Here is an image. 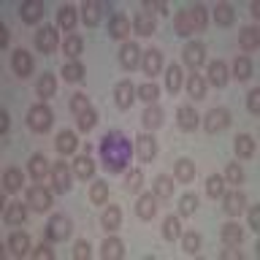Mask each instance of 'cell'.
I'll return each mask as SVG.
<instances>
[{"label":"cell","instance_id":"6da1fadb","mask_svg":"<svg viewBox=\"0 0 260 260\" xmlns=\"http://www.w3.org/2000/svg\"><path fill=\"white\" fill-rule=\"evenodd\" d=\"M101 160H103V168L109 174H122L127 166H130V157L136 154V149L130 146V138L122 133V130H109L103 138H101Z\"/></svg>","mask_w":260,"mask_h":260},{"label":"cell","instance_id":"7a4b0ae2","mask_svg":"<svg viewBox=\"0 0 260 260\" xmlns=\"http://www.w3.org/2000/svg\"><path fill=\"white\" fill-rule=\"evenodd\" d=\"M27 125H30L32 133H46V130L54 125V114H52V109H49L46 103L30 106V111H27Z\"/></svg>","mask_w":260,"mask_h":260},{"label":"cell","instance_id":"3957f363","mask_svg":"<svg viewBox=\"0 0 260 260\" xmlns=\"http://www.w3.org/2000/svg\"><path fill=\"white\" fill-rule=\"evenodd\" d=\"M54 203V190L52 187H46V184H32L30 190H27V206L30 209H36V211H44L49 209Z\"/></svg>","mask_w":260,"mask_h":260},{"label":"cell","instance_id":"277c9868","mask_svg":"<svg viewBox=\"0 0 260 260\" xmlns=\"http://www.w3.org/2000/svg\"><path fill=\"white\" fill-rule=\"evenodd\" d=\"M203 125H206V133H211V136L225 133V130L231 127V111L222 109V106H217V109H211V111L206 114Z\"/></svg>","mask_w":260,"mask_h":260},{"label":"cell","instance_id":"5b68a950","mask_svg":"<svg viewBox=\"0 0 260 260\" xmlns=\"http://www.w3.org/2000/svg\"><path fill=\"white\" fill-rule=\"evenodd\" d=\"M73 231V225H71V219L65 217V214H54L52 219H49V225H46V241H65L71 236Z\"/></svg>","mask_w":260,"mask_h":260},{"label":"cell","instance_id":"8992f818","mask_svg":"<svg viewBox=\"0 0 260 260\" xmlns=\"http://www.w3.org/2000/svg\"><path fill=\"white\" fill-rule=\"evenodd\" d=\"M57 46H60L57 27H52V24H44L41 30H36V49H38L41 54H52Z\"/></svg>","mask_w":260,"mask_h":260},{"label":"cell","instance_id":"52a82bcc","mask_svg":"<svg viewBox=\"0 0 260 260\" xmlns=\"http://www.w3.org/2000/svg\"><path fill=\"white\" fill-rule=\"evenodd\" d=\"M52 184H54V190L57 192H68L71 190V182H73V168L68 166L65 160H60V162H54L52 166Z\"/></svg>","mask_w":260,"mask_h":260},{"label":"cell","instance_id":"ba28073f","mask_svg":"<svg viewBox=\"0 0 260 260\" xmlns=\"http://www.w3.org/2000/svg\"><path fill=\"white\" fill-rule=\"evenodd\" d=\"M206 79L214 84L217 89L228 87V79H231V71H228V62L225 60H211L206 65Z\"/></svg>","mask_w":260,"mask_h":260},{"label":"cell","instance_id":"9c48e42d","mask_svg":"<svg viewBox=\"0 0 260 260\" xmlns=\"http://www.w3.org/2000/svg\"><path fill=\"white\" fill-rule=\"evenodd\" d=\"M11 71L19 79H27L30 73H32V54L27 52V49H14V54H11Z\"/></svg>","mask_w":260,"mask_h":260},{"label":"cell","instance_id":"30bf717a","mask_svg":"<svg viewBox=\"0 0 260 260\" xmlns=\"http://www.w3.org/2000/svg\"><path fill=\"white\" fill-rule=\"evenodd\" d=\"M119 65L125 71H133L141 65V46L133 44V41H127V44L119 46Z\"/></svg>","mask_w":260,"mask_h":260},{"label":"cell","instance_id":"8fae6325","mask_svg":"<svg viewBox=\"0 0 260 260\" xmlns=\"http://www.w3.org/2000/svg\"><path fill=\"white\" fill-rule=\"evenodd\" d=\"M133 149H136V154H138L144 162H152L154 157H157V141H154L152 133H141V136H138Z\"/></svg>","mask_w":260,"mask_h":260},{"label":"cell","instance_id":"7c38bea8","mask_svg":"<svg viewBox=\"0 0 260 260\" xmlns=\"http://www.w3.org/2000/svg\"><path fill=\"white\" fill-rule=\"evenodd\" d=\"M146 76H157V73L162 71V52L160 49H146V52L141 54V65H138Z\"/></svg>","mask_w":260,"mask_h":260},{"label":"cell","instance_id":"4fadbf2b","mask_svg":"<svg viewBox=\"0 0 260 260\" xmlns=\"http://www.w3.org/2000/svg\"><path fill=\"white\" fill-rule=\"evenodd\" d=\"M182 60H184V65H190V68L195 71L198 65H203V60H206V46H203L201 41H190V44H184Z\"/></svg>","mask_w":260,"mask_h":260},{"label":"cell","instance_id":"5bb4252c","mask_svg":"<svg viewBox=\"0 0 260 260\" xmlns=\"http://www.w3.org/2000/svg\"><path fill=\"white\" fill-rule=\"evenodd\" d=\"M32 241H30V233L24 231H14L11 236H8V252H11L14 257H24L30 252Z\"/></svg>","mask_w":260,"mask_h":260},{"label":"cell","instance_id":"9a60e30c","mask_svg":"<svg viewBox=\"0 0 260 260\" xmlns=\"http://www.w3.org/2000/svg\"><path fill=\"white\" fill-rule=\"evenodd\" d=\"M133 87L136 84H130L127 79L117 81V87H114V101H117L119 109H130V106H133V101H136V89Z\"/></svg>","mask_w":260,"mask_h":260},{"label":"cell","instance_id":"2e32d148","mask_svg":"<svg viewBox=\"0 0 260 260\" xmlns=\"http://www.w3.org/2000/svg\"><path fill=\"white\" fill-rule=\"evenodd\" d=\"M222 201H225V211L231 217H239L244 209H247V195H244L241 190H233V192H225L222 195Z\"/></svg>","mask_w":260,"mask_h":260},{"label":"cell","instance_id":"e0dca14e","mask_svg":"<svg viewBox=\"0 0 260 260\" xmlns=\"http://www.w3.org/2000/svg\"><path fill=\"white\" fill-rule=\"evenodd\" d=\"M130 27H133V24H130V19H127L125 14H114L111 19H109V36L117 38V41H125Z\"/></svg>","mask_w":260,"mask_h":260},{"label":"cell","instance_id":"ac0fdd59","mask_svg":"<svg viewBox=\"0 0 260 260\" xmlns=\"http://www.w3.org/2000/svg\"><path fill=\"white\" fill-rule=\"evenodd\" d=\"M136 214L141 219H152L154 214H157V201H154L152 192H141L136 201Z\"/></svg>","mask_w":260,"mask_h":260},{"label":"cell","instance_id":"d6986e66","mask_svg":"<svg viewBox=\"0 0 260 260\" xmlns=\"http://www.w3.org/2000/svg\"><path fill=\"white\" fill-rule=\"evenodd\" d=\"M176 122H179L182 130H195L198 127V111H195L190 103H182L179 111H176Z\"/></svg>","mask_w":260,"mask_h":260},{"label":"cell","instance_id":"ffe728a7","mask_svg":"<svg viewBox=\"0 0 260 260\" xmlns=\"http://www.w3.org/2000/svg\"><path fill=\"white\" fill-rule=\"evenodd\" d=\"M71 168H73V176L84 179V182L95 176V160L89 157V154H79V157L73 160V166H71Z\"/></svg>","mask_w":260,"mask_h":260},{"label":"cell","instance_id":"44dd1931","mask_svg":"<svg viewBox=\"0 0 260 260\" xmlns=\"http://www.w3.org/2000/svg\"><path fill=\"white\" fill-rule=\"evenodd\" d=\"M19 16L24 24H36L44 19V3H38V0H30V3H22L19 8Z\"/></svg>","mask_w":260,"mask_h":260},{"label":"cell","instance_id":"7402d4cb","mask_svg":"<svg viewBox=\"0 0 260 260\" xmlns=\"http://www.w3.org/2000/svg\"><path fill=\"white\" fill-rule=\"evenodd\" d=\"M231 71H233V79H239V81H247L252 79V73H255V68H252V60L247 54H239L236 60L231 62Z\"/></svg>","mask_w":260,"mask_h":260},{"label":"cell","instance_id":"603a6c76","mask_svg":"<svg viewBox=\"0 0 260 260\" xmlns=\"http://www.w3.org/2000/svg\"><path fill=\"white\" fill-rule=\"evenodd\" d=\"M27 174L36 179V182H41L46 174H52V166H49V160L44 157V154H32L30 162H27Z\"/></svg>","mask_w":260,"mask_h":260},{"label":"cell","instance_id":"cb8c5ba5","mask_svg":"<svg viewBox=\"0 0 260 260\" xmlns=\"http://www.w3.org/2000/svg\"><path fill=\"white\" fill-rule=\"evenodd\" d=\"M54 146H57V152H60V154H73V152H76V146H79L76 133H73V130H60L57 138H54Z\"/></svg>","mask_w":260,"mask_h":260},{"label":"cell","instance_id":"d4e9b609","mask_svg":"<svg viewBox=\"0 0 260 260\" xmlns=\"http://www.w3.org/2000/svg\"><path fill=\"white\" fill-rule=\"evenodd\" d=\"M141 122H144L146 130H157V127L162 125V106L149 103V106L144 109V114H141Z\"/></svg>","mask_w":260,"mask_h":260},{"label":"cell","instance_id":"484cf974","mask_svg":"<svg viewBox=\"0 0 260 260\" xmlns=\"http://www.w3.org/2000/svg\"><path fill=\"white\" fill-rule=\"evenodd\" d=\"M122 255H125V244H122V239H106L101 244V257L103 260H119Z\"/></svg>","mask_w":260,"mask_h":260},{"label":"cell","instance_id":"4316f807","mask_svg":"<svg viewBox=\"0 0 260 260\" xmlns=\"http://www.w3.org/2000/svg\"><path fill=\"white\" fill-rule=\"evenodd\" d=\"M3 187L8 192H19L22 187H24V174H22V168H6V174H3Z\"/></svg>","mask_w":260,"mask_h":260},{"label":"cell","instance_id":"83f0119b","mask_svg":"<svg viewBox=\"0 0 260 260\" xmlns=\"http://www.w3.org/2000/svg\"><path fill=\"white\" fill-rule=\"evenodd\" d=\"M257 44H260V32H257V27H255V24H247V27L239 32V46L244 49V52H255Z\"/></svg>","mask_w":260,"mask_h":260},{"label":"cell","instance_id":"f1b7e54d","mask_svg":"<svg viewBox=\"0 0 260 260\" xmlns=\"http://www.w3.org/2000/svg\"><path fill=\"white\" fill-rule=\"evenodd\" d=\"M184 84H187V92H190L192 101H201V98L206 95V79H203L198 71H192L190 76H187Z\"/></svg>","mask_w":260,"mask_h":260},{"label":"cell","instance_id":"f546056e","mask_svg":"<svg viewBox=\"0 0 260 260\" xmlns=\"http://www.w3.org/2000/svg\"><path fill=\"white\" fill-rule=\"evenodd\" d=\"M219 236H222V241L228 244V247H241L244 244V228L239 222H228Z\"/></svg>","mask_w":260,"mask_h":260},{"label":"cell","instance_id":"4dcf8cb0","mask_svg":"<svg viewBox=\"0 0 260 260\" xmlns=\"http://www.w3.org/2000/svg\"><path fill=\"white\" fill-rule=\"evenodd\" d=\"M211 14H214V22L219 24V27H231V24L236 22V8L231 3H217Z\"/></svg>","mask_w":260,"mask_h":260},{"label":"cell","instance_id":"1f68e13d","mask_svg":"<svg viewBox=\"0 0 260 260\" xmlns=\"http://www.w3.org/2000/svg\"><path fill=\"white\" fill-rule=\"evenodd\" d=\"M101 225L106 228V231H117V228L122 225V209L117 206V203H109L101 217Z\"/></svg>","mask_w":260,"mask_h":260},{"label":"cell","instance_id":"d6a6232c","mask_svg":"<svg viewBox=\"0 0 260 260\" xmlns=\"http://www.w3.org/2000/svg\"><path fill=\"white\" fill-rule=\"evenodd\" d=\"M3 219L8 225H22L27 219V206L24 203H8L6 211H3Z\"/></svg>","mask_w":260,"mask_h":260},{"label":"cell","instance_id":"836d02e7","mask_svg":"<svg viewBox=\"0 0 260 260\" xmlns=\"http://www.w3.org/2000/svg\"><path fill=\"white\" fill-rule=\"evenodd\" d=\"M233 146H236V154H239L241 160H249L252 154H255V138L247 136V133H239V136H236Z\"/></svg>","mask_w":260,"mask_h":260},{"label":"cell","instance_id":"e575fe53","mask_svg":"<svg viewBox=\"0 0 260 260\" xmlns=\"http://www.w3.org/2000/svg\"><path fill=\"white\" fill-rule=\"evenodd\" d=\"M174 179L176 182H192L195 179V162L192 160H187V157H182V160H176V166H174Z\"/></svg>","mask_w":260,"mask_h":260},{"label":"cell","instance_id":"d590c367","mask_svg":"<svg viewBox=\"0 0 260 260\" xmlns=\"http://www.w3.org/2000/svg\"><path fill=\"white\" fill-rule=\"evenodd\" d=\"M36 92H38V98H52L54 92H57V79L52 76V73H41L38 76V81H36Z\"/></svg>","mask_w":260,"mask_h":260},{"label":"cell","instance_id":"8d00e7d4","mask_svg":"<svg viewBox=\"0 0 260 260\" xmlns=\"http://www.w3.org/2000/svg\"><path fill=\"white\" fill-rule=\"evenodd\" d=\"M182 84H184L182 68H179V65H168V68H166V87H168V92H171V95L179 92V89H182Z\"/></svg>","mask_w":260,"mask_h":260},{"label":"cell","instance_id":"74e56055","mask_svg":"<svg viewBox=\"0 0 260 260\" xmlns=\"http://www.w3.org/2000/svg\"><path fill=\"white\" fill-rule=\"evenodd\" d=\"M130 24H133V30L138 32V36H152V32H154V19L149 14H144V11H138Z\"/></svg>","mask_w":260,"mask_h":260},{"label":"cell","instance_id":"f35d334b","mask_svg":"<svg viewBox=\"0 0 260 260\" xmlns=\"http://www.w3.org/2000/svg\"><path fill=\"white\" fill-rule=\"evenodd\" d=\"M81 16H84V24H87V27H95V24L101 22V3L87 0V3L81 6Z\"/></svg>","mask_w":260,"mask_h":260},{"label":"cell","instance_id":"ab89813d","mask_svg":"<svg viewBox=\"0 0 260 260\" xmlns=\"http://www.w3.org/2000/svg\"><path fill=\"white\" fill-rule=\"evenodd\" d=\"M187 14H190V22H192V30H206L209 24V14H206V6H192L187 8Z\"/></svg>","mask_w":260,"mask_h":260},{"label":"cell","instance_id":"60d3db41","mask_svg":"<svg viewBox=\"0 0 260 260\" xmlns=\"http://www.w3.org/2000/svg\"><path fill=\"white\" fill-rule=\"evenodd\" d=\"M182 236V222H179V217H166L162 219V239L166 241H174V239H179Z\"/></svg>","mask_w":260,"mask_h":260},{"label":"cell","instance_id":"b9f144b4","mask_svg":"<svg viewBox=\"0 0 260 260\" xmlns=\"http://www.w3.org/2000/svg\"><path fill=\"white\" fill-rule=\"evenodd\" d=\"M206 195H209L211 201L222 198V195H225V179L217 176V174H211V176L206 179Z\"/></svg>","mask_w":260,"mask_h":260},{"label":"cell","instance_id":"7bdbcfd3","mask_svg":"<svg viewBox=\"0 0 260 260\" xmlns=\"http://www.w3.org/2000/svg\"><path fill=\"white\" fill-rule=\"evenodd\" d=\"M62 79L65 81H81L84 79V65H81L79 60H68L62 65Z\"/></svg>","mask_w":260,"mask_h":260},{"label":"cell","instance_id":"ee69618b","mask_svg":"<svg viewBox=\"0 0 260 260\" xmlns=\"http://www.w3.org/2000/svg\"><path fill=\"white\" fill-rule=\"evenodd\" d=\"M57 24H60L62 30H73V27H76V8H73V6H62L60 11H57Z\"/></svg>","mask_w":260,"mask_h":260},{"label":"cell","instance_id":"f6af8a7d","mask_svg":"<svg viewBox=\"0 0 260 260\" xmlns=\"http://www.w3.org/2000/svg\"><path fill=\"white\" fill-rule=\"evenodd\" d=\"M195 211H198V195H195V192H184L182 198H179V214H182V217H192Z\"/></svg>","mask_w":260,"mask_h":260},{"label":"cell","instance_id":"bcb514c9","mask_svg":"<svg viewBox=\"0 0 260 260\" xmlns=\"http://www.w3.org/2000/svg\"><path fill=\"white\" fill-rule=\"evenodd\" d=\"M62 49H65V54H68V57H73V60H76V57H79L81 52H84V38L76 36V32H71V36L65 38Z\"/></svg>","mask_w":260,"mask_h":260},{"label":"cell","instance_id":"7dc6e473","mask_svg":"<svg viewBox=\"0 0 260 260\" xmlns=\"http://www.w3.org/2000/svg\"><path fill=\"white\" fill-rule=\"evenodd\" d=\"M154 195L162 201H168L171 195H174V179L171 176H157L154 179Z\"/></svg>","mask_w":260,"mask_h":260},{"label":"cell","instance_id":"c3c4849f","mask_svg":"<svg viewBox=\"0 0 260 260\" xmlns=\"http://www.w3.org/2000/svg\"><path fill=\"white\" fill-rule=\"evenodd\" d=\"M136 95L141 98L144 103H154V101H157V98H160V87L154 84V81H146V84H138Z\"/></svg>","mask_w":260,"mask_h":260},{"label":"cell","instance_id":"681fc988","mask_svg":"<svg viewBox=\"0 0 260 260\" xmlns=\"http://www.w3.org/2000/svg\"><path fill=\"white\" fill-rule=\"evenodd\" d=\"M174 30L179 32V36H190V32H192V22H190V14H187V11H176L174 14Z\"/></svg>","mask_w":260,"mask_h":260},{"label":"cell","instance_id":"f907efd6","mask_svg":"<svg viewBox=\"0 0 260 260\" xmlns=\"http://www.w3.org/2000/svg\"><path fill=\"white\" fill-rule=\"evenodd\" d=\"M182 249L187 252V255H195V252L201 249V233H198V231L182 233Z\"/></svg>","mask_w":260,"mask_h":260},{"label":"cell","instance_id":"816d5d0a","mask_svg":"<svg viewBox=\"0 0 260 260\" xmlns=\"http://www.w3.org/2000/svg\"><path fill=\"white\" fill-rule=\"evenodd\" d=\"M95 125H98V111L95 109H87V111H81L76 117V127L84 130V133H87V130H92Z\"/></svg>","mask_w":260,"mask_h":260},{"label":"cell","instance_id":"f5cc1de1","mask_svg":"<svg viewBox=\"0 0 260 260\" xmlns=\"http://www.w3.org/2000/svg\"><path fill=\"white\" fill-rule=\"evenodd\" d=\"M225 182L228 184H236V187H239L241 182H244V168L239 166V162H228V166H225Z\"/></svg>","mask_w":260,"mask_h":260},{"label":"cell","instance_id":"db71d44e","mask_svg":"<svg viewBox=\"0 0 260 260\" xmlns=\"http://www.w3.org/2000/svg\"><path fill=\"white\" fill-rule=\"evenodd\" d=\"M89 201L98 203V206H103V203L109 201V184H106V182H92V190H89Z\"/></svg>","mask_w":260,"mask_h":260},{"label":"cell","instance_id":"11a10c76","mask_svg":"<svg viewBox=\"0 0 260 260\" xmlns=\"http://www.w3.org/2000/svg\"><path fill=\"white\" fill-rule=\"evenodd\" d=\"M68 106H71V111L79 114L81 111H87V109H92V106H89V101H87V95H81V92H76V95H71V101H68Z\"/></svg>","mask_w":260,"mask_h":260},{"label":"cell","instance_id":"9f6ffc18","mask_svg":"<svg viewBox=\"0 0 260 260\" xmlns=\"http://www.w3.org/2000/svg\"><path fill=\"white\" fill-rule=\"evenodd\" d=\"M141 182H144V171L141 168H130V174L125 179V187H127L130 192H136L138 187H141Z\"/></svg>","mask_w":260,"mask_h":260},{"label":"cell","instance_id":"6f0895ef","mask_svg":"<svg viewBox=\"0 0 260 260\" xmlns=\"http://www.w3.org/2000/svg\"><path fill=\"white\" fill-rule=\"evenodd\" d=\"M89 255H92L89 241H76V247H73V257H76V260H89Z\"/></svg>","mask_w":260,"mask_h":260},{"label":"cell","instance_id":"680465c9","mask_svg":"<svg viewBox=\"0 0 260 260\" xmlns=\"http://www.w3.org/2000/svg\"><path fill=\"white\" fill-rule=\"evenodd\" d=\"M32 257H36V260H52V257H54L52 241H49V244H41V247L32 249Z\"/></svg>","mask_w":260,"mask_h":260},{"label":"cell","instance_id":"91938a15","mask_svg":"<svg viewBox=\"0 0 260 260\" xmlns=\"http://www.w3.org/2000/svg\"><path fill=\"white\" fill-rule=\"evenodd\" d=\"M247 109L249 114H260V89H252L247 95Z\"/></svg>","mask_w":260,"mask_h":260},{"label":"cell","instance_id":"94428289","mask_svg":"<svg viewBox=\"0 0 260 260\" xmlns=\"http://www.w3.org/2000/svg\"><path fill=\"white\" fill-rule=\"evenodd\" d=\"M144 14H168V8L162 3H154V0H144Z\"/></svg>","mask_w":260,"mask_h":260},{"label":"cell","instance_id":"6125c7cd","mask_svg":"<svg viewBox=\"0 0 260 260\" xmlns=\"http://www.w3.org/2000/svg\"><path fill=\"white\" fill-rule=\"evenodd\" d=\"M247 217H249V228H252V231H260V206H249Z\"/></svg>","mask_w":260,"mask_h":260},{"label":"cell","instance_id":"be15d7a7","mask_svg":"<svg viewBox=\"0 0 260 260\" xmlns=\"http://www.w3.org/2000/svg\"><path fill=\"white\" fill-rule=\"evenodd\" d=\"M222 257H225V260H241V252H239V247H228V249L222 252Z\"/></svg>","mask_w":260,"mask_h":260},{"label":"cell","instance_id":"e7e4bbea","mask_svg":"<svg viewBox=\"0 0 260 260\" xmlns=\"http://www.w3.org/2000/svg\"><path fill=\"white\" fill-rule=\"evenodd\" d=\"M11 130V117H8V111H3V133Z\"/></svg>","mask_w":260,"mask_h":260}]
</instances>
